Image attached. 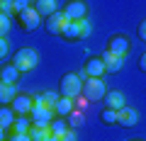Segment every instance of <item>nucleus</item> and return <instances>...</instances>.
I'll return each mask as SVG.
<instances>
[{
  "instance_id": "obj_1",
  "label": "nucleus",
  "mask_w": 146,
  "mask_h": 141,
  "mask_svg": "<svg viewBox=\"0 0 146 141\" xmlns=\"http://www.w3.org/2000/svg\"><path fill=\"white\" fill-rule=\"evenodd\" d=\"M12 63H15V68L20 71V73H29V71H34V68L39 66V54H36V49H32V46L17 49L15 56H12Z\"/></svg>"
},
{
  "instance_id": "obj_2",
  "label": "nucleus",
  "mask_w": 146,
  "mask_h": 141,
  "mask_svg": "<svg viewBox=\"0 0 146 141\" xmlns=\"http://www.w3.org/2000/svg\"><path fill=\"white\" fill-rule=\"evenodd\" d=\"M90 32H93V27H90L88 17H83V20H71L66 27H63L61 37L66 39V42H80V39L90 37Z\"/></svg>"
},
{
  "instance_id": "obj_3",
  "label": "nucleus",
  "mask_w": 146,
  "mask_h": 141,
  "mask_svg": "<svg viewBox=\"0 0 146 141\" xmlns=\"http://www.w3.org/2000/svg\"><path fill=\"white\" fill-rule=\"evenodd\" d=\"M58 90H61L63 97H80L83 95V75L78 73H63L61 83H58Z\"/></svg>"
},
{
  "instance_id": "obj_4",
  "label": "nucleus",
  "mask_w": 146,
  "mask_h": 141,
  "mask_svg": "<svg viewBox=\"0 0 146 141\" xmlns=\"http://www.w3.org/2000/svg\"><path fill=\"white\" fill-rule=\"evenodd\" d=\"M107 93V85L102 83V78H88L83 80V97L88 102H100Z\"/></svg>"
},
{
  "instance_id": "obj_5",
  "label": "nucleus",
  "mask_w": 146,
  "mask_h": 141,
  "mask_svg": "<svg viewBox=\"0 0 146 141\" xmlns=\"http://www.w3.org/2000/svg\"><path fill=\"white\" fill-rule=\"evenodd\" d=\"M129 49H131V42H129L127 34H112V37L107 39V49H105V51H110V54H115V56L124 58Z\"/></svg>"
},
{
  "instance_id": "obj_6",
  "label": "nucleus",
  "mask_w": 146,
  "mask_h": 141,
  "mask_svg": "<svg viewBox=\"0 0 146 141\" xmlns=\"http://www.w3.org/2000/svg\"><path fill=\"white\" fill-rule=\"evenodd\" d=\"M10 107H12V112H15L17 117H29L32 107H34V97L27 95V93H17L15 100L10 102Z\"/></svg>"
},
{
  "instance_id": "obj_7",
  "label": "nucleus",
  "mask_w": 146,
  "mask_h": 141,
  "mask_svg": "<svg viewBox=\"0 0 146 141\" xmlns=\"http://www.w3.org/2000/svg\"><path fill=\"white\" fill-rule=\"evenodd\" d=\"M68 22H71V20H68V17H66V12H54V15H49L46 17V22H44V27H46V32H49V34H51V37H61V32H63V27H66L68 24Z\"/></svg>"
},
{
  "instance_id": "obj_8",
  "label": "nucleus",
  "mask_w": 146,
  "mask_h": 141,
  "mask_svg": "<svg viewBox=\"0 0 146 141\" xmlns=\"http://www.w3.org/2000/svg\"><path fill=\"white\" fill-rule=\"evenodd\" d=\"M29 119H32V124H44V126H46V124H51V119H54V110L46 107L44 102H39V105L32 107Z\"/></svg>"
},
{
  "instance_id": "obj_9",
  "label": "nucleus",
  "mask_w": 146,
  "mask_h": 141,
  "mask_svg": "<svg viewBox=\"0 0 146 141\" xmlns=\"http://www.w3.org/2000/svg\"><path fill=\"white\" fill-rule=\"evenodd\" d=\"M105 73V61L102 56H90L85 58V66H83V75L85 78H102Z\"/></svg>"
},
{
  "instance_id": "obj_10",
  "label": "nucleus",
  "mask_w": 146,
  "mask_h": 141,
  "mask_svg": "<svg viewBox=\"0 0 146 141\" xmlns=\"http://www.w3.org/2000/svg\"><path fill=\"white\" fill-rule=\"evenodd\" d=\"M63 12L68 20H83V17H88V3L85 0H68Z\"/></svg>"
},
{
  "instance_id": "obj_11",
  "label": "nucleus",
  "mask_w": 146,
  "mask_h": 141,
  "mask_svg": "<svg viewBox=\"0 0 146 141\" xmlns=\"http://www.w3.org/2000/svg\"><path fill=\"white\" fill-rule=\"evenodd\" d=\"M17 20H20V24L25 27V32H34L36 27H39V22H42V15L34 10V5H32V7H27L25 12H20Z\"/></svg>"
},
{
  "instance_id": "obj_12",
  "label": "nucleus",
  "mask_w": 146,
  "mask_h": 141,
  "mask_svg": "<svg viewBox=\"0 0 146 141\" xmlns=\"http://www.w3.org/2000/svg\"><path fill=\"white\" fill-rule=\"evenodd\" d=\"M117 122H119L122 126H134L136 122H139V112L134 110V107H122V110H117Z\"/></svg>"
},
{
  "instance_id": "obj_13",
  "label": "nucleus",
  "mask_w": 146,
  "mask_h": 141,
  "mask_svg": "<svg viewBox=\"0 0 146 141\" xmlns=\"http://www.w3.org/2000/svg\"><path fill=\"white\" fill-rule=\"evenodd\" d=\"M20 75L22 73L15 68V63H5V66L0 68V83H5V85H17Z\"/></svg>"
},
{
  "instance_id": "obj_14",
  "label": "nucleus",
  "mask_w": 146,
  "mask_h": 141,
  "mask_svg": "<svg viewBox=\"0 0 146 141\" xmlns=\"http://www.w3.org/2000/svg\"><path fill=\"white\" fill-rule=\"evenodd\" d=\"M102 61H105V73H119L122 66H124V58L115 56V54H110V51L102 54Z\"/></svg>"
},
{
  "instance_id": "obj_15",
  "label": "nucleus",
  "mask_w": 146,
  "mask_h": 141,
  "mask_svg": "<svg viewBox=\"0 0 146 141\" xmlns=\"http://www.w3.org/2000/svg\"><path fill=\"white\" fill-rule=\"evenodd\" d=\"M105 107H110V110H122V107H124V95L119 93V90H107V93H105Z\"/></svg>"
},
{
  "instance_id": "obj_16",
  "label": "nucleus",
  "mask_w": 146,
  "mask_h": 141,
  "mask_svg": "<svg viewBox=\"0 0 146 141\" xmlns=\"http://www.w3.org/2000/svg\"><path fill=\"white\" fill-rule=\"evenodd\" d=\"M73 110H76V100H73V97H63V95H61L58 102H56V107H54V115H58V117L66 119Z\"/></svg>"
},
{
  "instance_id": "obj_17",
  "label": "nucleus",
  "mask_w": 146,
  "mask_h": 141,
  "mask_svg": "<svg viewBox=\"0 0 146 141\" xmlns=\"http://www.w3.org/2000/svg\"><path fill=\"white\" fill-rule=\"evenodd\" d=\"M12 124H15V112L10 105H3L0 107V129H12Z\"/></svg>"
},
{
  "instance_id": "obj_18",
  "label": "nucleus",
  "mask_w": 146,
  "mask_h": 141,
  "mask_svg": "<svg viewBox=\"0 0 146 141\" xmlns=\"http://www.w3.org/2000/svg\"><path fill=\"white\" fill-rule=\"evenodd\" d=\"M34 10L39 12L42 17H49L56 12V0H36L34 3Z\"/></svg>"
},
{
  "instance_id": "obj_19",
  "label": "nucleus",
  "mask_w": 146,
  "mask_h": 141,
  "mask_svg": "<svg viewBox=\"0 0 146 141\" xmlns=\"http://www.w3.org/2000/svg\"><path fill=\"white\" fill-rule=\"evenodd\" d=\"M29 136H32V141H46L49 136H51L49 124H46V126H44V124H32V126H29Z\"/></svg>"
},
{
  "instance_id": "obj_20",
  "label": "nucleus",
  "mask_w": 146,
  "mask_h": 141,
  "mask_svg": "<svg viewBox=\"0 0 146 141\" xmlns=\"http://www.w3.org/2000/svg\"><path fill=\"white\" fill-rule=\"evenodd\" d=\"M15 90L17 85H5V83H0V105H10L12 100H15Z\"/></svg>"
},
{
  "instance_id": "obj_21",
  "label": "nucleus",
  "mask_w": 146,
  "mask_h": 141,
  "mask_svg": "<svg viewBox=\"0 0 146 141\" xmlns=\"http://www.w3.org/2000/svg\"><path fill=\"white\" fill-rule=\"evenodd\" d=\"M68 129H71V126H68V122L63 119V117H58V119H51V124H49V131H51L54 136H63Z\"/></svg>"
},
{
  "instance_id": "obj_22",
  "label": "nucleus",
  "mask_w": 146,
  "mask_h": 141,
  "mask_svg": "<svg viewBox=\"0 0 146 141\" xmlns=\"http://www.w3.org/2000/svg\"><path fill=\"white\" fill-rule=\"evenodd\" d=\"M32 126V119L29 117H17L15 124H12V134H27Z\"/></svg>"
},
{
  "instance_id": "obj_23",
  "label": "nucleus",
  "mask_w": 146,
  "mask_h": 141,
  "mask_svg": "<svg viewBox=\"0 0 146 141\" xmlns=\"http://www.w3.org/2000/svg\"><path fill=\"white\" fill-rule=\"evenodd\" d=\"M66 122H68V126H71V129L80 126V124H83V110H78V107H76V110L66 117Z\"/></svg>"
},
{
  "instance_id": "obj_24",
  "label": "nucleus",
  "mask_w": 146,
  "mask_h": 141,
  "mask_svg": "<svg viewBox=\"0 0 146 141\" xmlns=\"http://www.w3.org/2000/svg\"><path fill=\"white\" fill-rule=\"evenodd\" d=\"M100 122H102V124H117V110L105 107V110L100 112Z\"/></svg>"
},
{
  "instance_id": "obj_25",
  "label": "nucleus",
  "mask_w": 146,
  "mask_h": 141,
  "mask_svg": "<svg viewBox=\"0 0 146 141\" xmlns=\"http://www.w3.org/2000/svg\"><path fill=\"white\" fill-rule=\"evenodd\" d=\"M58 97H61V95L58 93H54V90H49V93H44L42 95V100H44V105H46V107H56V102H58Z\"/></svg>"
},
{
  "instance_id": "obj_26",
  "label": "nucleus",
  "mask_w": 146,
  "mask_h": 141,
  "mask_svg": "<svg viewBox=\"0 0 146 141\" xmlns=\"http://www.w3.org/2000/svg\"><path fill=\"white\" fill-rule=\"evenodd\" d=\"M7 32H10V15L0 12V37H5Z\"/></svg>"
},
{
  "instance_id": "obj_27",
  "label": "nucleus",
  "mask_w": 146,
  "mask_h": 141,
  "mask_svg": "<svg viewBox=\"0 0 146 141\" xmlns=\"http://www.w3.org/2000/svg\"><path fill=\"white\" fill-rule=\"evenodd\" d=\"M12 3H15V12H17V15H20V12H25L27 7H32L29 0H12Z\"/></svg>"
},
{
  "instance_id": "obj_28",
  "label": "nucleus",
  "mask_w": 146,
  "mask_h": 141,
  "mask_svg": "<svg viewBox=\"0 0 146 141\" xmlns=\"http://www.w3.org/2000/svg\"><path fill=\"white\" fill-rule=\"evenodd\" d=\"M0 12H5V15H12V12H15V3H12V0H3V5H0Z\"/></svg>"
},
{
  "instance_id": "obj_29",
  "label": "nucleus",
  "mask_w": 146,
  "mask_h": 141,
  "mask_svg": "<svg viewBox=\"0 0 146 141\" xmlns=\"http://www.w3.org/2000/svg\"><path fill=\"white\" fill-rule=\"evenodd\" d=\"M7 51H10V46H7V39H5V37H0V61L7 56Z\"/></svg>"
},
{
  "instance_id": "obj_30",
  "label": "nucleus",
  "mask_w": 146,
  "mask_h": 141,
  "mask_svg": "<svg viewBox=\"0 0 146 141\" xmlns=\"http://www.w3.org/2000/svg\"><path fill=\"white\" fill-rule=\"evenodd\" d=\"M136 32H139V39H144V42H146V20H141V22H139Z\"/></svg>"
},
{
  "instance_id": "obj_31",
  "label": "nucleus",
  "mask_w": 146,
  "mask_h": 141,
  "mask_svg": "<svg viewBox=\"0 0 146 141\" xmlns=\"http://www.w3.org/2000/svg\"><path fill=\"white\" fill-rule=\"evenodd\" d=\"M10 141H32V136H29V131L27 134H12Z\"/></svg>"
},
{
  "instance_id": "obj_32",
  "label": "nucleus",
  "mask_w": 146,
  "mask_h": 141,
  "mask_svg": "<svg viewBox=\"0 0 146 141\" xmlns=\"http://www.w3.org/2000/svg\"><path fill=\"white\" fill-rule=\"evenodd\" d=\"M61 141H76V131H73V129H68L66 134L61 136Z\"/></svg>"
},
{
  "instance_id": "obj_33",
  "label": "nucleus",
  "mask_w": 146,
  "mask_h": 141,
  "mask_svg": "<svg viewBox=\"0 0 146 141\" xmlns=\"http://www.w3.org/2000/svg\"><path fill=\"white\" fill-rule=\"evenodd\" d=\"M139 68H141V71H144V73H146V54H144V56L139 58Z\"/></svg>"
},
{
  "instance_id": "obj_34",
  "label": "nucleus",
  "mask_w": 146,
  "mask_h": 141,
  "mask_svg": "<svg viewBox=\"0 0 146 141\" xmlns=\"http://www.w3.org/2000/svg\"><path fill=\"white\" fill-rule=\"evenodd\" d=\"M0 141H3V129H0Z\"/></svg>"
},
{
  "instance_id": "obj_35",
  "label": "nucleus",
  "mask_w": 146,
  "mask_h": 141,
  "mask_svg": "<svg viewBox=\"0 0 146 141\" xmlns=\"http://www.w3.org/2000/svg\"><path fill=\"white\" fill-rule=\"evenodd\" d=\"M131 141H144V139H131Z\"/></svg>"
},
{
  "instance_id": "obj_36",
  "label": "nucleus",
  "mask_w": 146,
  "mask_h": 141,
  "mask_svg": "<svg viewBox=\"0 0 146 141\" xmlns=\"http://www.w3.org/2000/svg\"><path fill=\"white\" fill-rule=\"evenodd\" d=\"M29 3H36V0H29Z\"/></svg>"
},
{
  "instance_id": "obj_37",
  "label": "nucleus",
  "mask_w": 146,
  "mask_h": 141,
  "mask_svg": "<svg viewBox=\"0 0 146 141\" xmlns=\"http://www.w3.org/2000/svg\"><path fill=\"white\" fill-rule=\"evenodd\" d=\"M0 5H3V0H0Z\"/></svg>"
}]
</instances>
